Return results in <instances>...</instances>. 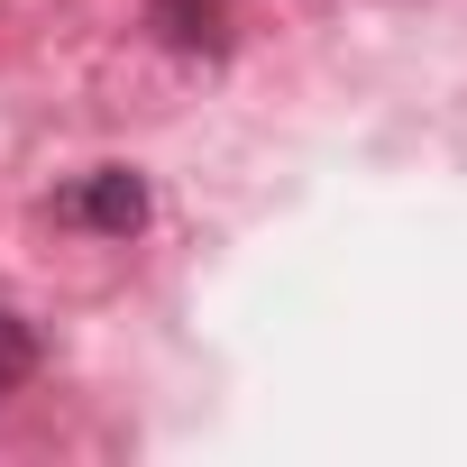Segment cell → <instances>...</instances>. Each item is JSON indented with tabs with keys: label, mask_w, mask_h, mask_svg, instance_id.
Returning <instances> with one entry per match:
<instances>
[{
	"label": "cell",
	"mask_w": 467,
	"mask_h": 467,
	"mask_svg": "<svg viewBox=\"0 0 467 467\" xmlns=\"http://www.w3.org/2000/svg\"><path fill=\"white\" fill-rule=\"evenodd\" d=\"M65 220L74 229H101V239H138V229H147V174L138 165H92L65 192Z\"/></svg>",
	"instance_id": "1"
},
{
	"label": "cell",
	"mask_w": 467,
	"mask_h": 467,
	"mask_svg": "<svg viewBox=\"0 0 467 467\" xmlns=\"http://www.w3.org/2000/svg\"><path fill=\"white\" fill-rule=\"evenodd\" d=\"M147 19H156V37L165 47H220V0H147Z\"/></svg>",
	"instance_id": "2"
},
{
	"label": "cell",
	"mask_w": 467,
	"mask_h": 467,
	"mask_svg": "<svg viewBox=\"0 0 467 467\" xmlns=\"http://www.w3.org/2000/svg\"><path fill=\"white\" fill-rule=\"evenodd\" d=\"M28 376H37V330L19 312H0V394H19Z\"/></svg>",
	"instance_id": "3"
}]
</instances>
